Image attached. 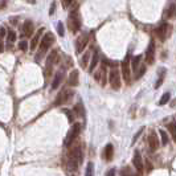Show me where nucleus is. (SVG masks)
<instances>
[{"label":"nucleus","instance_id":"obj_1","mask_svg":"<svg viewBox=\"0 0 176 176\" xmlns=\"http://www.w3.org/2000/svg\"><path fill=\"white\" fill-rule=\"evenodd\" d=\"M83 160V152H82V147L81 144H77L73 147V150L69 152V157H68V166L72 171H76L78 166L82 163Z\"/></svg>","mask_w":176,"mask_h":176},{"label":"nucleus","instance_id":"obj_2","mask_svg":"<svg viewBox=\"0 0 176 176\" xmlns=\"http://www.w3.org/2000/svg\"><path fill=\"white\" fill-rule=\"evenodd\" d=\"M68 23H69V29L72 31V33H77V32L81 29L82 23H81V15L78 12V8H76L74 11L70 12Z\"/></svg>","mask_w":176,"mask_h":176},{"label":"nucleus","instance_id":"obj_3","mask_svg":"<svg viewBox=\"0 0 176 176\" xmlns=\"http://www.w3.org/2000/svg\"><path fill=\"white\" fill-rule=\"evenodd\" d=\"M81 129H82V124L80 123V122L73 123V127L70 129V131H69L66 139H65V142H64V144L66 146V147H69L70 144H73V142L76 140L77 137L80 135V133H81Z\"/></svg>","mask_w":176,"mask_h":176},{"label":"nucleus","instance_id":"obj_4","mask_svg":"<svg viewBox=\"0 0 176 176\" xmlns=\"http://www.w3.org/2000/svg\"><path fill=\"white\" fill-rule=\"evenodd\" d=\"M73 97H74V91H73V90H70V89L62 90V91H60V94L56 97L53 106H60V105H64V103H69V102L72 101Z\"/></svg>","mask_w":176,"mask_h":176},{"label":"nucleus","instance_id":"obj_5","mask_svg":"<svg viewBox=\"0 0 176 176\" xmlns=\"http://www.w3.org/2000/svg\"><path fill=\"white\" fill-rule=\"evenodd\" d=\"M109 82H110V85H111L113 89H115V90L120 89V72H119V69L117 68V65H114V68H113L109 73Z\"/></svg>","mask_w":176,"mask_h":176},{"label":"nucleus","instance_id":"obj_6","mask_svg":"<svg viewBox=\"0 0 176 176\" xmlns=\"http://www.w3.org/2000/svg\"><path fill=\"white\" fill-rule=\"evenodd\" d=\"M54 42V36L52 32H46L45 35L41 37V41H40V54H44L48 52L52 44Z\"/></svg>","mask_w":176,"mask_h":176},{"label":"nucleus","instance_id":"obj_7","mask_svg":"<svg viewBox=\"0 0 176 176\" xmlns=\"http://www.w3.org/2000/svg\"><path fill=\"white\" fill-rule=\"evenodd\" d=\"M58 62V50H52L46 57V65H45V76H50L52 73V69H53V65Z\"/></svg>","mask_w":176,"mask_h":176},{"label":"nucleus","instance_id":"obj_8","mask_svg":"<svg viewBox=\"0 0 176 176\" xmlns=\"http://www.w3.org/2000/svg\"><path fill=\"white\" fill-rule=\"evenodd\" d=\"M120 70H122V76L126 82H130L131 80V60L130 56H127L124 60L120 62Z\"/></svg>","mask_w":176,"mask_h":176},{"label":"nucleus","instance_id":"obj_9","mask_svg":"<svg viewBox=\"0 0 176 176\" xmlns=\"http://www.w3.org/2000/svg\"><path fill=\"white\" fill-rule=\"evenodd\" d=\"M170 32H171V25L168 23H162L159 27L156 28L155 33H156L157 39H159L160 41H166L167 37L170 36Z\"/></svg>","mask_w":176,"mask_h":176},{"label":"nucleus","instance_id":"obj_10","mask_svg":"<svg viewBox=\"0 0 176 176\" xmlns=\"http://www.w3.org/2000/svg\"><path fill=\"white\" fill-rule=\"evenodd\" d=\"M133 166L135 167V170H137L138 175L142 176V175H143V171H144V164H143L142 155H140V152H139L138 150L134 152V156H133Z\"/></svg>","mask_w":176,"mask_h":176},{"label":"nucleus","instance_id":"obj_11","mask_svg":"<svg viewBox=\"0 0 176 176\" xmlns=\"http://www.w3.org/2000/svg\"><path fill=\"white\" fill-rule=\"evenodd\" d=\"M154 61H155V41L151 40L147 49H146V62L148 65H152Z\"/></svg>","mask_w":176,"mask_h":176},{"label":"nucleus","instance_id":"obj_12","mask_svg":"<svg viewBox=\"0 0 176 176\" xmlns=\"http://www.w3.org/2000/svg\"><path fill=\"white\" fill-rule=\"evenodd\" d=\"M87 42H89V35H81L78 39L76 40V50L77 53H82L83 49L87 46Z\"/></svg>","mask_w":176,"mask_h":176},{"label":"nucleus","instance_id":"obj_13","mask_svg":"<svg viewBox=\"0 0 176 176\" xmlns=\"http://www.w3.org/2000/svg\"><path fill=\"white\" fill-rule=\"evenodd\" d=\"M147 142H148V147H150V150H151L152 152L156 151L157 147H159V144H160V142H159V138H157V134H156L154 130L148 134Z\"/></svg>","mask_w":176,"mask_h":176},{"label":"nucleus","instance_id":"obj_14","mask_svg":"<svg viewBox=\"0 0 176 176\" xmlns=\"http://www.w3.org/2000/svg\"><path fill=\"white\" fill-rule=\"evenodd\" d=\"M21 32H23V35L25 37H32V35H33V32H35L33 23H32L31 20H25L23 27H21Z\"/></svg>","mask_w":176,"mask_h":176},{"label":"nucleus","instance_id":"obj_15","mask_svg":"<svg viewBox=\"0 0 176 176\" xmlns=\"http://www.w3.org/2000/svg\"><path fill=\"white\" fill-rule=\"evenodd\" d=\"M42 33H44V28H40L36 33L32 36V40H31V45H29V49L31 50H35L36 46L40 44V41H41V37H42Z\"/></svg>","mask_w":176,"mask_h":176},{"label":"nucleus","instance_id":"obj_16","mask_svg":"<svg viewBox=\"0 0 176 176\" xmlns=\"http://www.w3.org/2000/svg\"><path fill=\"white\" fill-rule=\"evenodd\" d=\"M62 80H64V70H58L56 73V76H54L53 81H52V85H50V89L52 90H56L58 89V86L61 85Z\"/></svg>","mask_w":176,"mask_h":176},{"label":"nucleus","instance_id":"obj_17","mask_svg":"<svg viewBox=\"0 0 176 176\" xmlns=\"http://www.w3.org/2000/svg\"><path fill=\"white\" fill-rule=\"evenodd\" d=\"M113 156H114V147H113L111 143H109V144H106V147L103 150V159L106 162H111Z\"/></svg>","mask_w":176,"mask_h":176},{"label":"nucleus","instance_id":"obj_18","mask_svg":"<svg viewBox=\"0 0 176 176\" xmlns=\"http://www.w3.org/2000/svg\"><path fill=\"white\" fill-rule=\"evenodd\" d=\"M68 83L70 86H73V87L78 86V83H80V73H78V70H73L70 74H69Z\"/></svg>","mask_w":176,"mask_h":176},{"label":"nucleus","instance_id":"obj_19","mask_svg":"<svg viewBox=\"0 0 176 176\" xmlns=\"http://www.w3.org/2000/svg\"><path fill=\"white\" fill-rule=\"evenodd\" d=\"M98 61H100V52H98V49H94V53L93 56H91V60H90V65H89V72L93 73L95 66L98 65Z\"/></svg>","mask_w":176,"mask_h":176},{"label":"nucleus","instance_id":"obj_20","mask_svg":"<svg viewBox=\"0 0 176 176\" xmlns=\"http://www.w3.org/2000/svg\"><path fill=\"white\" fill-rule=\"evenodd\" d=\"M140 60H142V56H135V57H133V60H131V72H134V73L138 72L139 64H140Z\"/></svg>","mask_w":176,"mask_h":176},{"label":"nucleus","instance_id":"obj_21","mask_svg":"<svg viewBox=\"0 0 176 176\" xmlns=\"http://www.w3.org/2000/svg\"><path fill=\"white\" fill-rule=\"evenodd\" d=\"M91 60V52L90 50H86L85 53H83V57L81 58V66L82 68H86L87 65H89V61Z\"/></svg>","mask_w":176,"mask_h":176},{"label":"nucleus","instance_id":"obj_22","mask_svg":"<svg viewBox=\"0 0 176 176\" xmlns=\"http://www.w3.org/2000/svg\"><path fill=\"white\" fill-rule=\"evenodd\" d=\"M175 16H176V4H171L166 11V17L167 19H172Z\"/></svg>","mask_w":176,"mask_h":176},{"label":"nucleus","instance_id":"obj_23","mask_svg":"<svg viewBox=\"0 0 176 176\" xmlns=\"http://www.w3.org/2000/svg\"><path fill=\"white\" fill-rule=\"evenodd\" d=\"M168 130H170V133L172 135V139H174V142L176 143V122L175 120H172V122L168 123Z\"/></svg>","mask_w":176,"mask_h":176},{"label":"nucleus","instance_id":"obj_24","mask_svg":"<svg viewBox=\"0 0 176 176\" xmlns=\"http://www.w3.org/2000/svg\"><path fill=\"white\" fill-rule=\"evenodd\" d=\"M74 111H76L77 117H83V114H85V109H83V105L81 102H78V103L74 106Z\"/></svg>","mask_w":176,"mask_h":176},{"label":"nucleus","instance_id":"obj_25","mask_svg":"<svg viewBox=\"0 0 176 176\" xmlns=\"http://www.w3.org/2000/svg\"><path fill=\"white\" fill-rule=\"evenodd\" d=\"M164 76H166V69H160V76H159V78H157V81L155 83V89H157V87L162 86L163 80H164Z\"/></svg>","mask_w":176,"mask_h":176},{"label":"nucleus","instance_id":"obj_26","mask_svg":"<svg viewBox=\"0 0 176 176\" xmlns=\"http://www.w3.org/2000/svg\"><path fill=\"white\" fill-rule=\"evenodd\" d=\"M85 176H94V164L89 162L86 166V170H85Z\"/></svg>","mask_w":176,"mask_h":176},{"label":"nucleus","instance_id":"obj_27","mask_svg":"<svg viewBox=\"0 0 176 176\" xmlns=\"http://www.w3.org/2000/svg\"><path fill=\"white\" fill-rule=\"evenodd\" d=\"M159 134H160V138H162V144L163 146H167L168 144V140H170V139H168V134L164 130H162V129L159 130Z\"/></svg>","mask_w":176,"mask_h":176},{"label":"nucleus","instance_id":"obj_28","mask_svg":"<svg viewBox=\"0 0 176 176\" xmlns=\"http://www.w3.org/2000/svg\"><path fill=\"white\" fill-rule=\"evenodd\" d=\"M7 40H8V42H11V44L16 41V33H15V31L9 29V31L7 32Z\"/></svg>","mask_w":176,"mask_h":176},{"label":"nucleus","instance_id":"obj_29","mask_svg":"<svg viewBox=\"0 0 176 176\" xmlns=\"http://www.w3.org/2000/svg\"><path fill=\"white\" fill-rule=\"evenodd\" d=\"M170 98H171V94L168 93V91H167V93H164V94L162 95V98H160V101H159V105H160V106L166 105L167 102L170 101Z\"/></svg>","mask_w":176,"mask_h":176},{"label":"nucleus","instance_id":"obj_30","mask_svg":"<svg viewBox=\"0 0 176 176\" xmlns=\"http://www.w3.org/2000/svg\"><path fill=\"white\" fill-rule=\"evenodd\" d=\"M19 49L21 50V52H27V50L29 49V44L25 41V40H23V41L19 42Z\"/></svg>","mask_w":176,"mask_h":176},{"label":"nucleus","instance_id":"obj_31","mask_svg":"<svg viewBox=\"0 0 176 176\" xmlns=\"http://www.w3.org/2000/svg\"><path fill=\"white\" fill-rule=\"evenodd\" d=\"M144 73H146V66H144V65H142V66L138 69V72L135 73V80H139L143 74H144Z\"/></svg>","mask_w":176,"mask_h":176},{"label":"nucleus","instance_id":"obj_32","mask_svg":"<svg viewBox=\"0 0 176 176\" xmlns=\"http://www.w3.org/2000/svg\"><path fill=\"white\" fill-rule=\"evenodd\" d=\"M57 32H58V35H60L61 37L65 35V28H64L62 21H58V23H57Z\"/></svg>","mask_w":176,"mask_h":176},{"label":"nucleus","instance_id":"obj_33","mask_svg":"<svg viewBox=\"0 0 176 176\" xmlns=\"http://www.w3.org/2000/svg\"><path fill=\"white\" fill-rule=\"evenodd\" d=\"M143 131H144V127H140V129H139V131H138V133L134 135V138H133V144H135V142H137V139H138L139 137H140V134L143 133Z\"/></svg>","mask_w":176,"mask_h":176},{"label":"nucleus","instance_id":"obj_34","mask_svg":"<svg viewBox=\"0 0 176 176\" xmlns=\"http://www.w3.org/2000/svg\"><path fill=\"white\" fill-rule=\"evenodd\" d=\"M120 176H133V175L130 174L129 168H122V170H120Z\"/></svg>","mask_w":176,"mask_h":176},{"label":"nucleus","instance_id":"obj_35","mask_svg":"<svg viewBox=\"0 0 176 176\" xmlns=\"http://www.w3.org/2000/svg\"><path fill=\"white\" fill-rule=\"evenodd\" d=\"M101 76H102V68L94 73V78L97 80V81H101Z\"/></svg>","mask_w":176,"mask_h":176},{"label":"nucleus","instance_id":"obj_36","mask_svg":"<svg viewBox=\"0 0 176 176\" xmlns=\"http://www.w3.org/2000/svg\"><path fill=\"white\" fill-rule=\"evenodd\" d=\"M54 11H56V2H53L52 5H50V9H49V15H50V16L54 13Z\"/></svg>","mask_w":176,"mask_h":176},{"label":"nucleus","instance_id":"obj_37","mask_svg":"<svg viewBox=\"0 0 176 176\" xmlns=\"http://www.w3.org/2000/svg\"><path fill=\"white\" fill-rule=\"evenodd\" d=\"M72 3H73V0H62V4H64L65 8H68V7Z\"/></svg>","mask_w":176,"mask_h":176},{"label":"nucleus","instance_id":"obj_38","mask_svg":"<svg viewBox=\"0 0 176 176\" xmlns=\"http://www.w3.org/2000/svg\"><path fill=\"white\" fill-rule=\"evenodd\" d=\"M64 113H65V114H66L68 115V118H69V122H73V118H72V114H70V110H64Z\"/></svg>","mask_w":176,"mask_h":176},{"label":"nucleus","instance_id":"obj_39","mask_svg":"<svg viewBox=\"0 0 176 176\" xmlns=\"http://www.w3.org/2000/svg\"><path fill=\"white\" fill-rule=\"evenodd\" d=\"M7 7V0H0V11L4 9Z\"/></svg>","mask_w":176,"mask_h":176},{"label":"nucleus","instance_id":"obj_40","mask_svg":"<svg viewBox=\"0 0 176 176\" xmlns=\"http://www.w3.org/2000/svg\"><path fill=\"white\" fill-rule=\"evenodd\" d=\"M106 176H115V168H111V170H109L107 174H106Z\"/></svg>","mask_w":176,"mask_h":176},{"label":"nucleus","instance_id":"obj_41","mask_svg":"<svg viewBox=\"0 0 176 176\" xmlns=\"http://www.w3.org/2000/svg\"><path fill=\"white\" fill-rule=\"evenodd\" d=\"M5 33H7L5 29L2 27V28H0V37H2V39H3V37H5Z\"/></svg>","mask_w":176,"mask_h":176},{"label":"nucleus","instance_id":"obj_42","mask_svg":"<svg viewBox=\"0 0 176 176\" xmlns=\"http://www.w3.org/2000/svg\"><path fill=\"white\" fill-rule=\"evenodd\" d=\"M24 2H27L28 4H36V0H24Z\"/></svg>","mask_w":176,"mask_h":176},{"label":"nucleus","instance_id":"obj_43","mask_svg":"<svg viewBox=\"0 0 176 176\" xmlns=\"http://www.w3.org/2000/svg\"><path fill=\"white\" fill-rule=\"evenodd\" d=\"M3 50H4V49H3V44H2V41H0V53H2Z\"/></svg>","mask_w":176,"mask_h":176}]
</instances>
